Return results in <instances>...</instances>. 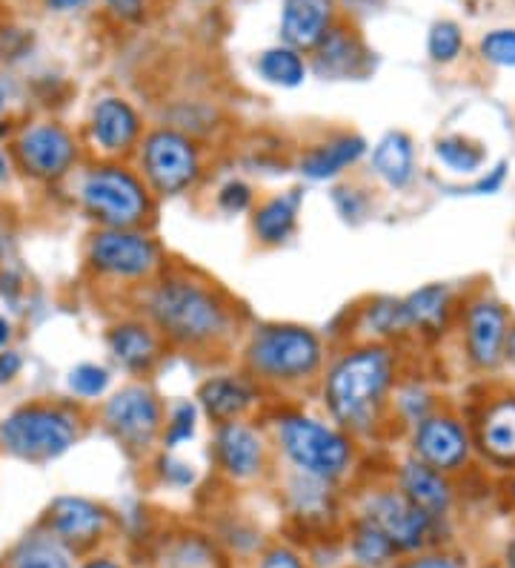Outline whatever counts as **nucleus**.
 I'll return each instance as SVG.
<instances>
[{
  "label": "nucleus",
  "mask_w": 515,
  "mask_h": 568,
  "mask_svg": "<svg viewBox=\"0 0 515 568\" xmlns=\"http://www.w3.org/2000/svg\"><path fill=\"white\" fill-rule=\"evenodd\" d=\"M78 439V419L55 405H23L0 423V445L18 459L47 463Z\"/></svg>",
  "instance_id": "423d86ee"
},
{
  "label": "nucleus",
  "mask_w": 515,
  "mask_h": 568,
  "mask_svg": "<svg viewBox=\"0 0 515 568\" xmlns=\"http://www.w3.org/2000/svg\"><path fill=\"white\" fill-rule=\"evenodd\" d=\"M218 204L227 213H244L253 204V187L244 181H227L218 193Z\"/></svg>",
  "instance_id": "4c0bfd02"
},
{
  "label": "nucleus",
  "mask_w": 515,
  "mask_h": 568,
  "mask_svg": "<svg viewBox=\"0 0 515 568\" xmlns=\"http://www.w3.org/2000/svg\"><path fill=\"white\" fill-rule=\"evenodd\" d=\"M370 161L378 179L387 181L392 190L410 187L415 179V146L406 132H387L384 139L372 146Z\"/></svg>",
  "instance_id": "b1692460"
},
{
  "label": "nucleus",
  "mask_w": 515,
  "mask_h": 568,
  "mask_svg": "<svg viewBox=\"0 0 515 568\" xmlns=\"http://www.w3.org/2000/svg\"><path fill=\"white\" fill-rule=\"evenodd\" d=\"M258 72L275 87H298L307 78V63L292 47H272L258 58Z\"/></svg>",
  "instance_id": "c85d7f7f"
},
{
  "label": "nucleus",
  "mask_w": 515,
  "mask_h": 568,
  "mask_svg": "<svg viewBox=\"0 0 515 568\" xmlns=\"http://www.w3.org/2000/svg\"><path fill=\"white\" fill-rule=\"evenodd\" d=\"M406 568H459V562L450 560V557H424V560L410 562Z\"/></svg>",
  "instance_id": "a18cd8bd"
},
{
  "label": "nucleus",
  "mask_w": 515,
  "mask_h": 568,
  "mask_svg": "<svg viewBox=\"0 0 515 568\" xmlns=\"http://www.w3.org/2000/svg\"><path fill=\"white\" fill-rule=\"evenodd\" d=\"M435 159L453 173L473 175L487 161V150L467 135H444L435 141Z\"/></svg>",
  "instance_id": "cd10ccee"
},
{
  "label": "nucleus",
  "mask_w": 515,
  "mask_h": 568,
  "mask_svg": "<svg viewBox=\"0 0 515 568\" xmlns=\"http://www.w3.org/2000/svg\"><path fill=\"white\" fill-rule=\"evenodd\" d=\"M144 135V121L126 98L106 95L92 106L90 139L103 155H124Z\"/></svg>",
  "instance_id": "4468645a"
},
{
  "label": "nucleus",
  "mask_w": 515,
  "mask_h": 568,
  "mask_svg": "<svg viewBox=\"0 0 515 568\" xmlns=\"http://www.w3.org/2000/svg\"><path fill=\"white\" fill-rule=\"evenodd\" d=\"M316 72L321 78H350L361 75L367 70V52L356 36L343 32V29H330L323 41L318 43Z\"/></svg>",
  "instance_id": "393cba45"
},
{
  "label": "nucleus",
  "mask_w": 515,
  "mask_h": 568,
  "mask_svg": "<svg viewBox=\"0 0 515 568\" xmlns=\"http://www.w3.org/2000/svg\"><path fill=\"white\" fill-rule=\"evenodd\" d=\"M161 468H164V479H169L172 486H189V483L195 479L193 465L178 463V459H164Z\"/></svg>",
  "instance_id": "ea45409f"
},
{
  "label": "nucleus",
  "mask_w": 515,
  "mask_h": 568,
  "mask_svg": "<svg viewBox=\"0 0 515 568\" xmlns=\"http://www.w3.org/2000/svg\"><path fill=\"white\" fill-rule=\"evenodd\" d=\"M18 159L29 175L43 181H55L72 170L78 161V144L72 132L61 124H34L23 132L18 144Z\"/></svg>",
  "instance_id": "9b49d317"
},
{
  "label": "nucleus",
  "mask_w": 515,
  "mask_h": 568,
  "mask_svg": "<svg viewBox=\"0 0 515 568\" xmlns=\"http://www.w3.org/2000/svg\"><path fill=\"white\" fill-rule=\"evenodd\" d=\"M401 491L415 503L419 508H424L430 517H439L450 508L453 503V488L446 483L444 471H435L421 459H410V463L401 465Z\"/></svg>",
  "instance_id": "5701e85b"
},
{
  "label": "nucleus",
  "mask_w": 515,
  "mask_h": 568,
  "mask_svg": "<svg viewBox=\"0 0 515 568\" xmlns=\"http://www.w3.org/2000/svg\"><path fill=\"white\" fill-rule=\"evenodd\" d=\"M195 425H198V408L193 403H175L172 410L166 414V423H164V439L166 448H178V445L189 443L195 437Z\"/></svg>",
  "instance_id": "473e14b6"
},
{
  "label": "nucleus",
  "mask_w": 515,
  "mask_h": 568,
  "mask_svg": "<svg viewBox=\"0 0 515 568\" xmlns=\"http://www.w3.org/2000/svg\"><path fill=\"white\" fill-rule=\"evenodd\" d=\"M336 207L338 213L347 219V222H358L361 215H364V207H367V199L358 190H350V187H341L336 190Z\"/></svg>",
  "instance_id": "58836bf2"
},
{
  "label": "nucleus",
  "mask_w": 515,
  "mask_h": 568,
  "mask_svg": "<svg viewBox=\"0 0 515 568\" xmlns=\"http://www.w3.org/2000/svg\"><path fill=\"white\" fill-rule=\"evenodd\" d=\"M141 170L152 193L178 195L195 187L204 164H200V150L193 135L172 130V126H158L144 135Z\"/></svg>",
  "instance_id": "0eeeda50"
},
{
  "label": "nucleus",
  "mask_w": 515,
  "mask_h": 568,
  "mask_svg": "<svg viewBox=\"0 0 515 568\" xmlns=\"http://www.w3.org/2000/svg\"><path fill=\"white\" fill-rule=\"evenodd\" d=\"M106 7H110L121 21H141V18H144V0H106Z\"/></svg>",
  "instance_id": "a19ab883"
},
{
  "label": "nucleus",
  "mask_w": 515,
  "mask_h": 568,
  "mask_svg": "<svg viewBox=\"0 0 515 568\" xmlns=\"http://www.w3.org/2000/svg\"><path fill=\"white\" fill-rule=\"evenodd\" d=\"M481 55L495 67H515V29H495L481 38Z\"/></svg>",
  "instance_id": "e433bc0d"
},
{
  "label": "nucleus",
  "mask_w": 515,
  "mask_h": 568,
  "mask_svg": "<svg viewBox=\"0 0 515 568\" xmlns=\"http://www.w3.org/2000/svg\"><path fill=\"white\" fill-rule=\"evenodd\" d=\"M470 434L467 428L450 414H430L412 430V450L415 459L426 463L435 471H459L470 459Z\"/></svg>",
  "instance_id": "f8f14e48"
},
{
  "label": "nucleus",
  "mask_w": 515,
  "mask_h": 568,
  "mask_svg": "<svg viewBox=\"0 0 515 568\" xmlns=\"http://www.w3.org/2000/svg\"><path fill=\"white\" fill-rule=\"evenodd\" d=\"M215 459L233 479H253L264 468V439L249 425L227 423L215 430Z\"/></svg>",
  "instance_id": "2eb2a0df"
},
{
  "label": "nucleus",
  "mask_w": 515,
  "mask_h": 568,
  "mask_svg": "<svg viewBox=\"0 0 515 568\" xmlns=\"http://www.w3.org/2000/svg\"><path fill=\"white\" fill-rule=\"evenodd\" d=\"M110 351L130 374H150L161 362V333L152 322H121L110 331Z\"/></svg>",
  "instance_id": "f3484780"
},
{
  "label": "nucleus",
  "mask_w": 515,
  "mask_h": 568,
  "mask_svg": "<svg viewBox=\"0 0 515 568\" xmlns=\"http://www.w3.org/2000/svg\"><path fill=\"white\" fill-rule=\"evenodd\" d=\"M367 153V141L356 132H341V135H332L330 141L316 144L312 150H307L301 159V173L312 181H330L336 175H341L343 170H350L352 164L361 161V155Z\"/></svg>",
  "instance_id": "aec40b11"
},
{
  "label": "nucleus",
  "mask_w": 515,
  "mask_h": 568,
  "mask_svg": "<svg viewBox=\"0 0 515 568\" xmlns=\"http://www.w3.org/2000/svg\"><path fill=\"white\" fill-rule=\"evenodd\" d=\"M90 264L117 282H146L161 271V244L144 230L103 227L90 242Z\"/></svg>",
  "instance_id": "6e6552de"
},
{
  "label": "nucleus",
  "mask_w": 515,
  "mask_h": 568,
  "mask_svg": "<svg viewBox=\"0 0 515 568\" xmlns=\"http://www.w3.org/2000/svg\"><path fill=\"white\" fill-rule=\"evenodd\" d=\"M367 520L375 523L401 551H415L426 542L433 517L419 508L404 491H378L367 503Z\"/></svg>",
  "instance_id": "ddd939ff"
},
{
  "label": "nucleus",
  "mask_w": 515,
  "mask_h": 568,
  "mask_svg": "<svg viewBox=\"0 0 515 568\" xmlns=\"http://www.w3.org/2000/svg\"><path fill=\"white\" fill-rule=\"evenodd\" d=\"M81 204L103 227L137 230L152 213V190L130 166L101 164L83 179Z\"/></svg>",
  "instance_id": "20e7f679"
},
{
  "label": "nucleus",
  "mask_w": 515,
  "mask_h": 568,
  "mask_svg": "<svg viewBox=\"0 0 515 568\" xmlns=\"http://www.w3.org/2000/svg\"><path fill=\"white\" fill-rule=\"evenodd\" d=\"M7 175H9V164H7V155L0 153V181L7 179Z\"/></svg>",
  "instance_id": "603ef678"
},
{
  "label": "nucleus",
  "mask_w": 515,
  "mask_h": 568,
  "mask_svg": "<svg viewBox=\"0 0 515 568\" xmlns=\"http://www.w3.org/2000/svg\"><path fill=\"white\" fill-rule=\"evenodd\" d=\"M504 175H507V164H498L495 170H490V175H484L473 190L475 193H498L504 184Z\"/></svg>",
  "instance_id": "c03bdc74"
},
{
  "label": "nucleus",
  "mask_w": 515,
  "mask_h": 568,
  "mask_svg": "<svg viewBox=\"0 0 515 568\" xmlns=\"http://www.w3.org/2000/svg\"><path fill=\"white\" fill-rule=\"evenodd\" d=\"M507 359L515 365V325L509 327V336H507Z\"/></svg>",
  "instance_id": "09e8293b"
},
{
  "label": "nucleus",
  "mask_w": 515,
  "mask_h": 568,
  "mask_svg": "<svg viewBox=\"0 0 515 568\" xmlns=\"http://www.w3.org/2000/svg\"><path fill=\"white\" fill-rule=\"evenodd\" d=\"M261 568H303V566L292 551H287V548H275V551H269V555L264 557Z\"/></svg>",
  "instance_id": "37998d69"
},
{
  "label": "nucleus",
  "mask_w": 515,
  "mask_h": 568,
  "mask_svg": "<svg viewBox=\"0 0 515 568\" xmlns=\"http://www.w3.org/2000/svg\"><path fill=\"white\" fill-rule=\"evenodd\" d=\"M275 434L289 463L296 465V471L327 483H336L350 471L352 439L343 430L318 423L312 416L287 414L278 419Z\"/></svg>",
  "instance_id": "39448f33"
},
{
  "label": "nucleus",
  "mask_w": 515,
  "mask_h": 568,
  "mask_svg": "<svg viewBox=\"0 0 515 568\" xmlns=\"http://www.w3.org/2000/svg\"><path fill=\"white\" fill-rule=\"evenodd\" d=\"M395 388V356L384 345H361L338 356L323 376V403L343 430L370 434Z\"/></svg>",
  "instance_id": "f03ea898"
},
{
  "label": "nucleus",
  "mask_w": 515,
  "mask_h": 568,
  "mask_svg": "<svg viewBox=\"0 0 515 568\" xmlns=\"http://www.w3.org/2000/svg\"><path fill=\"white\" fill-rule=\"evenodd\" d=\"M9 339H12V325L7 316H0V347H7Z\"/></svg>",
  "instance_id": "de8ad7c7"
},
{
  "label": "nucleus",
  "mask_w": 515,
  "mask_h": 568,
  "mask_svg": "<svg viewBox=\"0 0 515 568\" xmlns=\"http://www.w3.org/2000/svg\"><path fill=\"white\" fill-rule=\"evenodd\" d=\"M509 313L502 302L478 296L470 302L464 316V336H467V356L478 371H495L507 359Z\"/></svg>",
  "instance_id": "9d476101"
},
{
  "label": "nucleus",
  "mask_w": 515,
  "mask_h": 568,
  "mask_svg": "<svg viewBox=\"0 0 515 568\" xmlns=\"http://www.w3.org/2000/svg\"><path fill=\"white\" fill-rule=\"evenodd\" d=\"M406 327L415 333H444L453 313V291L446 284H424L401 298Z\"/></svg>",
  "instance_id": "4be33fe9"
},
{
  "label": "nucleus",
  "mask_w": 515,
  "mask_h": 568,
  "mask_svg": "<svg viewBox=\"0 0 515 568\" xmlns=\"http://www.w3.org/2000/svg\"><path fill=\"white\" fill-rule=\"evenodd\" d=\"M478 445L493 463L515 465V396L487 405L478 423Z\"/></svg>",
  "instance_id": "412c9836"
},
{
  "label": "nucleus",
  "mask_w": 515,
  "mask_h": 568,
  "mask_svg": "<svg viewBox=\"0 0 515 568\" xmlns=\"http://www.w3.org/2000/svg\"><path fill=\"white\" fill-rule=\"evenodd\" d=\"M0 250H3V236H0Z\"/></svg>",
  "instance_id": "6e6d98bb"
},
{
  "label": "nucleus",
  "mask_w": 515,
  "mask_h": 568,
  "mask_svg": "<svg viewBox=\"0 0 515 568\" xmlns=\"http://www.w3.org/2000/svg\"><path fill=\"white\" fill-rule=\"evenodd\" d=\"M9 568H72V555L55 534H32L14 548Z\"/></svg>",
  "instance_id": "bb28decb"
},
{
  "label": "nucleus",
  "mask_w": 515,
  "mask_h": 568,
  "mask_svg": "<svg viewBox=\"0 0 515 568\" xmlns=\"http://www.w3.org/2000/svg\"><path fill=\"white\" fill-rule=\"evenodd\" d=\"M258 403V390L240 376H213L198 390V405L215 425L238 423Z\"/></svg>",
  "instance_id": "a211bd4d"
},
{
  "label": "nucleus",
  "mask_w": 515,
  "mask_h": 568,
  "mask_svg": "<svg viewBox=\"0 0 515 568\" xmlns=\"http://www.w3.org/2000/svg\"><path fill=\"white\" fill-rule=\"evenodd\" d=\"M330 483L298 471L289 483V499L301 517H323L330 511Z\"/></svg>",
  "instance_id": "c756f323"
},
{
  "label": "nucleus",
  "mask_w": 515,
  "mask_h": 568,
  "mask_svg": "<svg viewBox=\"0 0 515 568\" xmlns=\"http://www.w3.org/2000/svg\"><path fill=\"white\" fill-rule=\"evenodd\" d=\"M298 204H301V193L292 190L287 195H272L258 207L255 213V236L267 247H278V244L289 242V236L296 233L298 224Z\"/></svg>",
  "instance_id": "a878e982"
},
{
  "label": "nucleus",
  "mask_w": 515,
  "mask_h": 568,
  "mask_svg": "<svg viewBox=\"0 0 515 568\" xmlns=\"http://www.w3.org/2000/svg\"><path fill=\"white\" fill-rule=\"evenodd\" d=\"M21 367H23L21 354H14V351H3V354H0V385L12 382L14 376L21 374Z\"/></svg>",
  "instance_id": "79ce46f5"
},
{
  "label": "nucleus",
  "mask_w": 515,
  "mask_h": 568,
  "mask_svg": "<svg viewBox=\"0 0 515 568\" xmlns=\"http://www.w3.org/2000/svg\"><path fill=\"white\" fill-rule=\"evenodd\" d=\"M395 408L404 416L406 425H419L421 419L433 414V394L424 385H406L395 396Z\"/></svg>",
  "instance_id": "c9c22d12"
},
{
  "label": "nucleus",
  "mask_w": 515,
  "mask_h": 568,
  "mask_svg": "<svg viewBox=\"0 0 515 568\" xmlns=\"http://www.w3.org/2000/svg\"><path fill=\"white\" fill-rule=\"evenodd\" d=\"M83 568H121V566H117V562H112V560H92L90 566H83Z\"/></svg>",
  "instance_id": "8fccbe9b"
},
{
  "label": "nucleus",
  "mask_w": 515,
  "mask_h": 568,
  "mask_svg": "<svg viewBox=\"0 0 515 568\" xmlns=\"http://www.w3.org/2000/svg\"><path fill=\"white\" fill-rule=\"evenodd\" d=\"M249 374L272 385H301L316 379L327 362V347L303 325H264L247 345Z\"/></svg>",
  "instance_id": "7ed1b4c3"
},
{
  "label": "nucleus",
  "mask_w": 515,
  "mask_h": 568,
  "mask_svg": "<svg viewBox=\"0 0 515 568\" xmlns=\"http://www.w3.org/2000/svg\"><path fill=\"white\" fill-rule=\"evenodd\" d=\"M103 425L132 450H146L164 434V405L146 385H126L103 405Z\"/></svg>",
  "instance_id": "1a4fd4ad"
},
{
  "label": "nucleus",
  "mask_w": 515,
  "mask_h": 568,
  "mask_svg": "<svg viewBox=\"0 0 515 568\" xmlns=\"http://www.w3.org/2000/svg\"><path fill=\"white\" fill-rule=\"evenodd\" d=\"M364 325L378 339H392V336L410 333L404 311H401V298H375L364 311Z\"/></svg>",
  "instance_id": "7c9ffc66"
},
{
  "label": "nucleus",
  "mask_w": 515,
  "mask_h": 568,
  "mask_svg": "<svg viewBox=\"0 0 515 568\" xmlns=\"http://www.w3.org/2000/svg\"><path fill=\"white\" fill-rule=\"evenodd\" d=\"M146 320L155 331L186 351H209L229 339L235 313L227 296L193 276H166L146 293Z\"/></svg>",
  "instance_id": "f257e3e1"
},
{
  "label": "nucleus",
  "mask_w": 515,
  "mask_h": 568,
  "mask_svg": "<svg viewBox=\"0 0 515 568\" xmlns=\"http://www.w3.org/2000/svg\"><path fill=\"white\" fill-rule=\"evenodd\" d=\"M507 566L515 568V537L509 540V546H507Z\"/></svg>",
  "instance_id": "3c124183"
},
{
  "label": "nucleus",
  "mask_w": 515,
  "mask_h": 568,
  "mask_svg": "<svg viewBox=\"0 0 515 568\" xmlns=\"http://www.w3.org/2000/svg\"><path fill=\"white\" fill-rule=\"evenodd\" d=\"M49 9H55V12H75V9L86 7V0H47Z\"/></svg>",
  "instance_id": "49530a36"
},
{
  "label": "nucleus",
  "mask_w": 515,
  "mask_h": 568,
  "mask_svg": "<svg viewBox=\"0 0 515 568\" xmlns=\"http://www.w3.org/2000/svg\"><path fill=\"white\" fill-rule=\"evenodd\" d=\"M106 511L92 499L61 497L49 508V528L66 546H90L106 528Z\"/></svg>",
  "instance_id": "dca6fc26"
},
{
  "label": "nucleus",
  "mask_w": 515,
  "mask_h": 568,
  "mask_svg": "<svg viewBox=\"0 0 515 568\" xmlns=\"http://www.w3.org/2000/svg\"><path fill=\"white\" fill-rule=\"evenodd\" d=\"M509 494H513V499H515V477H513V483H509Z\"/></svg>",
  "instance_id": "5fc2aeb1"
},
{
  "label": "nucleus",
  "mask_w": 515,
  "mask_h": 568,
  "mask_svg": "<svg viewBox=\"0 0 515 568\" xmlns=\"http://www.w3.org/2000/svg\"><path fill=\"white\" fill-rule=\"evenodd\" d=\"M461 47H464V38H461V29L453 21H441L430 29V58L439 63H450L461 55Z\"/></svg>",
  "instance_id": "f704fd0d"
},
{
  "label": "nucleus",
  "mask_w": 515,
  "mask_h": 568,
  "mask_svg": "<svg viewBox=\"0 0 515 568\" xmlns=\"http://www.w3.org/2000/svg\"><path fill=\"white\" fill-rule=\"evenodd\" d=\"M332 0H284L281 32L287 47L316 49L330 32Z\"/></svg>",
  "instance_id": "6ab92c4d"
},
{
  "label": "nucleus",
  "mask_w": 515,
  "mask_h": 568,
  "mask_svg": "<svg viewBox=\"0 0 515 568\" xmlns=\"http://www.w3.org/2000/svg\"><path fill=\"white\" fill-rule=\"evenodd\" d=\"M110 371L101 365H92V362H83V365L72 367L69 374V390L81 399H95L103 390L110 388Z\"/></svg>",
  "instance_id": "72a5a7b5"
},
{
  "label": "nucleus",
  "mask_w": 515,
  "mask_h": 568,
  "mask_svg": "<svg viewBox=\"0 0 515 568\" xmlns=\"http://www.w3.org/2000/svg\"><path fill=\"white\" fill-rule=\"evenodd\" d=\"M352 555L361 566H384L392 555H395V546L390 542L381 528L375 523L364 520L356 528V540H352Z\"/></svg>",
  "instance_id": "2f4dec72"
},
{
  "label": "nucleus",
  "mask_w": 515,
  "mask_h": 568,
  "mask_svg": "<svg viewBox=\"0 0 515 568\" xmlns=\"http://www.w3.org/2000/svg\"><path fill=\"white\" fill-rule=\"evenodd\" d=\"M7 106V90H3V83H0V112Z\"/></svg>",
  "instance_id": "864d4df0"
}]
</instances>
